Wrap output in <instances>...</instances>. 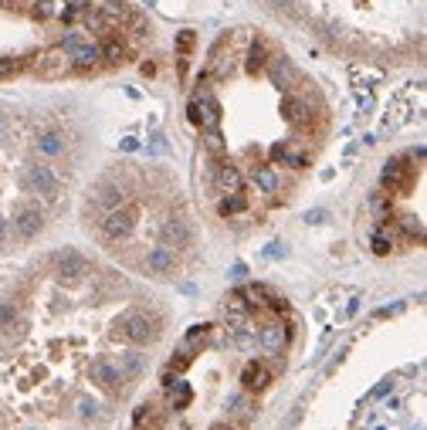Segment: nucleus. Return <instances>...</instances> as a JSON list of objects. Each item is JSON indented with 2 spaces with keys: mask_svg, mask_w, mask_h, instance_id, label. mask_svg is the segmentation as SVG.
Wrapping results in <instances>:
<instances>
[{
  "mask_svg": "<svg viewBox=\"0 0 427 430\" xmlns=\"http://www.w3.org/2000/svg\"><path fill=\"white\" fill-rule=\"evenodd\" d=\"M116 335L122 342H129V346H150L156 335H159V318H153V315L143 312V309H133V312L119 315Z\"/></svg>",
  "mask_w": 427,
  "mask_h": 430,
  "instance_id": "obj_1",
  "label": "nucleus"
},
{
  "mask_svg": "<svg viewBox=\"0 0 427 430\" xmlns=\"http://www.w3.org/2000/svg\"><path fill=\"white\" fill-rule=\"evenodd\" d=\"M136 220H139L136 203H122V207L109 210V214L98 220V231H102L105 241H126V237H133V231H136Z\"/></svg>",
  "mask_w": 427,
  "mask_h": 430,
  "instance_id": "obj_2",
  "label": "nucleus"
},
{
  "mask_svg": "<svg viewBox=\"0 0 427 430\" xmlns=\"http://www.w3.org/2000/svg\"><path fill=\"white\" fill-rule=\"evenodd\" d=\"M72 68H75V65H72V58H68L61 48H51V51H44V55H38V58L31 61V72H34L38 79H48V81L65 79Z\"/></svg>",
  "mask_w": 427,
  "mask_h": 430,
  "instance_id": "obj_3",
  "label": "nucleus"
},
{
  "mask_svg": "<svg viewBox=\"0 0 427 430\" xmlns=\"http://www.w3.org/2000/svg\"><path fill=\"white\" fill-rule=\"evenodd\" d=\"M190 122L200 126V133L221 126V105H217V98H214L207 88H200L194 95V102H190Z\"/></svg>",
  "mask_w": 427,
  "mask_h": 430,
  "instance_id": "obj_4",
  "label": "nucleus"
},
{
  "mask_svg": "<svg viewBox=\"0 0 427 430\" xmlns=\"http://www.w3.org/2000/svg\"><path fill=\"white\" fill-rule=\"evenodd\" d=\"M11 224H14L20 241H34L41 234V227H44V214H41L38 203H20L11 214Z\"/></svg>",
  "mask_w": 427,
  "mask_h": 430,
  "instance_id": "obj_5",
  "label": "nucleus"
},
{
  "mask_svg": "<svg viewBox=\"0 0 427 430\" xmlns=\"http://www.w3.org/2000/svg\"><path fill=\"white\" fill-rule=\"evenodd\" d=\"M24 187H27L31 194L58 196L61 180H58V173H55L51 166H44V163H34V166H27V173H24Z\"/></svg>",
  "mask_w": 427,
  "mask_h": 430,
  "instance_id": "obj_6",
  "label": "nucleus"
},
{
  "mask_svg": "<svg viewBox=\"0 0 427 430\" xmlns=\"http://www.w3.org/2000/svg\"><path fill=\"white\" fill-rule=\"evenodd\" d=\"M88 372H92V383H98L102 390H109V393H119V390H122V383H126V372H122V366H116V363H112V359H105V356H102V359H96Z\"/></svg>",
  "mask_w": 427,
  "mask_h": 430,
  "instance_id": "obj_7",
  "label": "nucleus"
},
{
  "mask_svg": "<svg viewBox=\"0 0 427 430\" xmlns=\"http://www.w3.org/2000/svg\"><path fill=\"white\" fill-rule=\"evenodd\" d=\"M414 183V166H407V159H390L383 166V187L390 194H404Z\"/></svg>",
  "mask_w": 427,
  "mask_h": 430,
  "instance_id": "obj_8",
  "label": "nucleus"
},
{
  "mask_svg": "<svg viewBox=\"0 0 427 430\" xmlns=\"http://www.w3.org/2000/svg\"><path fill=\"white\" fill-rule=\"evenodd\" d=\"M122 203H126V190H122L119 183H112V180L98 183L96 194H92V207H96V210H102V214L116 210V207H122Z\"/></svg>",
  "mask_w": 427,
  "mask_h": 430,
  "instance_id": "obj_9",
  "label": "nucleus"
},
{
  "mask_svg": "<svg viewBox=\"0 0 427 430\" xmlns=\"http://www.w3.org/2000/svg\"><path fill=\"white\" fill-rule=\"evenodd\" d=\"M146 271L156 274V278H166V274H173L176 268V255L173 248H166V244H159V248H153V251H146Z\"/></svg>",
  "mask_w": 427,
  "mask_h": 430,
  "instance_id": "obj_10",
  "label": "nucleus"
},
{
  "mask_svg": "<svg viewBox=\"0 0 427 430\" xmlns=\"http://www.w3.org/2000/svg\"><path fill=\"white\" fill-rule=\"evenodd\" d=\"M55 264H58L61 281H65V278H68V281H81V278L88 274V261L78 255V251H61V255H55Z\"/></svg>",
  "mask_w": 427,
  "mask_h": 430,
  "instance_id": "obj_11",
  "label": "nucleus"
},
{
  "mask_svg": "<svg viewBox=\"0 0 427 430\" xmlns=\"http://www.w3.org/2000/svg\"><path fill=\"white\" fill-rule=\"evenodd\" d=\"M282 116L289 119L295 129H306V126L312 122L309 98H302V95H285V98H282Z\"/></svg>",
  "mask_w": 427,
  "mask_h": 430,
  "instance_id": "obj_12",
  "label": "nucleus"
},
{
  "mask_svg": "<svg viewBox=\"0 0 427 430\" xmlns=\"http://www.w3.org/2000/svg\"><path fill=\"white\" fill-rule=\"evenodd\" d=\"M190 237H194L190 224H187V220H180V217L163 224V244H166V248H187V244H190Z\"/></svg>",
  "mask_w": 427,
  "mask_h": 430,
  "instance_id": "obj_13",
  "label": "nucleus"
},
{
  "mask_svg": "<svg viewBox=\"0 0 427 430\" xmlns=\"http://www.w3.org/2000/svg\"><path fill=\"white\" fill-rule=\"evenodd\" d=\"M217 183H221L224 194H241V190H244V176H241V170H237L234 163H228V159L217 166Z\"/></svg>",
  "mask_w": 427,
  "mask_h": 430,
  "instance_id": "obj_14",
  "label": "nucleus"
},
{
  "mask_svg": "<svg viewBox=\"0 0 427 430\" xmlns=\"http://www.w3.org/2000/svg\"><path fill=\"white\" fill-rule=\"evenodd\" d=\"M241 383H244V390H265V387L272 383V366L258 359V363H251V366L244 370Z\"/></svg>",
  "mask_w": 427,
  "mask_h": 430,
  "instance_id": "obj_15",
  "label": "nucleus"
},
{
  "mask_svg": "<svg viewBox=\"0 0 427 430\" xmlns=\"http://www.w3.org/2000/svg\"><path fill=\"white\" fill-rule=\"evenodd\" d=\"M268 68H272L275 85H282V88H291V81L298 79L295 65H291V61L285 58V55H272V58H268Z\"/></svg>",
  "mask_w": 427,
  "mask_h": 430,
  "instance_id": "obj_16",
  "label": "nucleus"
},
{
  "mask_svg": "<svg viewBox=\"0 0 427 430\" xmlns=\"http://www.w3.org/2000/svg\"><path fill=\"white\" fill-rule=\"evenodd\" d=\"M251 180H254V187H258L261 194H275V190L282 187V176H278V170H275V166H254Z\"/></svg>",
  "mask_w": 427,
  "mask_h": 430,
  "instance_id": "obj_17",
  "label": "nucleus"
},
{
  "mask_svg": "<svg viewBox=\"0 0 427 430\" xmlns=\"http://www.w3.org/2000/svg\"><path fill=\"white\" fill-rule=\"evenodd\" d=\"M38 153L41 156H48V159H55V156H61L65 153V136L61 133H55V129H48V133H41L38 136Z\"/></svg>",
  "mask_w": 427,
  "mask_h": 430,
  "instance_id": "obj_18",
  "label": "nucleus"
},
{
  "mask_svg": "<svg viewBox=\"0 0 427 430\" xmlns=\"http://www.w3.org/2000/svg\"><path fill=\"white\" fill-rule=\"evenodd\" d=\"M68 58H72V65H75V68H92V65L102 58V48H98V44H92V41H81V44H78Z\"/></svg>",
  "mask_w": 427,
  "mask_h": 430,
  "instance_id": "obj_19",
  "label": "nucleus"
},
{
  "mask_svg": "<svg viewBox=\"0 0 427 430\" xmlns=\"http://www.w3.org/2000/svg\"><path fill=\"white\" fill-rule=\"evenodd\" d=\"M78 14H81V20H85V27H88V31H98V34H112V31H116V24H112V20L105 18L102 11H92V7H81Z\"/></svg>",
  "mask_w": 427,
  "mask_h": 430,
  "instance_id": "obj_20",
  "label": "nucleus"
},
{
  "mask_svg": "<svg viewBox=\"0 0 427 430\" xmlns=\"http://www.w3.org/2000/svg\"><path fill=\"white\" fill-rule=\"evenodd\" d=\"M272 156L278 159V163H285V166H295V170H302V166L309 163V156H306L302 149H295V146H289V142H285V146H275V149H272Z\"/></svg>",
  "mask_w": 427,
  "mask_h": 430,
  "instance_id": "obj_21",
  "label": "nucleus"
},
{
  "mask_svg": "<svg viewBox=\"0 0 427 430\" xmlns=\"http://www.w3.org/2000/svg\"><path fill=\"white\" fill-rule=\"evenodd\" d=\"M268 58H272V55H268V44H265L261 38H254V44L248 48V72L258 75V72L268 65Z\"/></svg>",
  "mask_w": 427,
  "mask_h": 430,
  "instance_id": "obj_22",
  "label": "nucleus"
},
{
  "mask_svg": "<svg viewBox=\"0 0 427 430\" xmlns=\"http://www.w3.org/2000/svg\"><path fill=\"white\" fill-rule=\"evenodd\" d=\"M258 342H261L268 352H282V346H285V332H282V325H265V329L258 332Z\"/></svg>",
  "mask_w": 427,
  "mask_h": 430,
  "instance_id": "obj_23",
  "label": "nucleus"
},
{
  "mask_svg": "<svg viewBox=\"0 0 427 430\" xmlns=\"http://www.w3.org/2000/svg\"><path fill=\"white\" fill-rule=\"evenodd\" d=\"M393 241H397L393 224H383V227L373 234V251H376V255H390V251H393Z\"/></svg>",
  "mask_w": 427,
  "mask_h": 430,
  "instance_id": "obj_24",
  "label": "nucleus"
},
{
  "mask_svg": "<svg viewBox=\"0 0 427 430\" xmlns=\"http://www.w3.org/2000/svg\"><path fill=\"white\" fill-rule=\"evenodd\" d=\"M204 146H207V153L217 163H224V136H221V129H204Z\"/></svg>",
  "mask_w": 427,
  "mask_h": 430,
  "instance_id": "obj_25",
  "label": "nucleus"
},
{
  "mask_svg": "<svg viewBox=\"0 0 427 430\" xmlns=\"http://www.w3.org/2000/svg\"><path fill=\"white\" fill-rule=\"evenodd\" d=\"M217 210H221V217L241 214V210H244V196H241V194H228L221 203H217Z\"/></svg>",
  "mask_w": 427,
  "mask_h": 430,
  "instance_id": "obj_26",
  "label": "nucleus"
},
{
  "mask_svg": "<svg viewBox=\"0 0 427 430\" xmlns=\"http://www.w3.org/2000/svg\"><path fill=\"white\" fill-rule=\"evenodd\" d=\"M20 322V309L18 302H0V329H11Z\"/></svg>",
  "mask_w": 427,
  "mask_h": 430,
  "instance_id": "obj_27",
  "label": "nucleus"
},
{
  "mask_svg": "<svg viewBox=\"0 0 427 430\" xmlns=\"http://www.w3.org/2000/svg\"><path fill=\"white\" fill-rule=\"evenodd\" d=\"M393 227H400V231H404V234H410V237H421L424 234V227H421V220H417V217H397V220H393Z\"/></svg>",
  "mask_w": 427,
  "mask_h": 430,
  "instance_id": "obj_28",
  "label": "nucleus"
},
{
  "mask_svg": "<svg viewBox=\"0 0 427 430\" xmlns=\"http://www.w3.org/2000/svg\"><path fill=\"white\" fill-rule=\"evenodd\" d=\"M139 370H143V356H136V352H126V356H122V372H126V376H136Z\"/></svg>",
  "mask_w": 427,
  "mask_h": 430,
  "instance_id": "obj_29",
  "label": "nucleus"
},
{
  "mask_svg": "<svg viewBox=\"0 0 427 430\" xmlns=\"http://www.w3.org/2000/svg\"><path fill=\"white\" fill-rule=\"evenodd\" d=\"M102 55H105V58L112 61V65H119V61H126V48H122L119 41H109V44L102 48Z\"/></svg>",
  "mask_w": 427,
  "mask_h": 430,
  "instance_id": "obj_30",
  "label": "nucleus"
},
{
  "mask_svg": "<svg viewBox=\"0 0 427 430\" xmlns=\"http://www.w3.org/2000/svg\"><path fill=\"white\" fill-rule=\"evenodd\" d=\"M194 31H180V38H176V48H180V58L187 61V55H190V48H194Z\"/></svg>",
  "mask_w": 427,
  "mask_h": 430,
  "instance_id": "obj_31",
  "label": "nucleus"
},
{
  "mask_svg": "<svg viewBox=\"0 0 427 430\" xmlns=\"http://www.w3.org/2000/svg\"><path fill=\"white\" fill-rule=\"evenodd\" d=\"M96 410H98L96 400H88V396H81V400H78V417H81V420H92Z\"/></svg>",
  "mask_w": 427,
  "mask_h": 430,
  "instance_id": "obj_32",
  "label": "nucleus"
},
{
  "mask_svg": "<svg viewBox=\"0 0 427 430\" xmlns=\"http://www.w3.org/2000/svg\"><path fill=\"white\" fill-rule=\"evenodd\" d=\"M34 14H38V18H48V14H51V0H38Z\"/></svg>",
  "mask_w": 427,
  "mask_h": 430,
  "instance_id": "obj_33",
  "label": "nucleus"
},
{
  "mask_svg": "<svg viewBox=\"0 0 427 430\" xmlns=\"http://www.w3.org/2000/svg\"><path fill=\"white\" fill-rule=\"evenodd\" d=\"M11 237V224H7V217H0V244Z\"/></svg>",
  "mask_w": 427,
  "mask_h": 430,
  "instance_id": "obj_34",
  "label": "nucleus"
},
{
  "mask_svg": "<svg viewBox=\"0 0 427 430\" xmlns=\"http://www.w3.org/2000/svg\"><path fill=\"white\" fill-rule=\"evenodd\" d=\"M356 309H360V298H353L350 305L343 309V318H350V315H356Z\"/></svg>",
  "mask_w": 427,
  "mask_h": 430,
  "instance_id": "obj_35",
  "label": "nucleus"
},
{
  "mask_svg": "<svg viewBox=\"0 0 427 430\" xmlns=\"http://www.w3.org/2000/svg\"><path fill=\"white\" fill-rule=\"evenodd\" d=\"M306 220H312V224H322V220H326V210H312Z\"/></svg>",
  "mask_w": 427,
  "mask_h": 430,
  "instance_id": "obj_36",
  "label": "nucleus"
},
{
  "mask_svg": "<svg viewBox=\"0 0 427 430\" xmlns=\"http://www.w3.org/2000/svg\"><path fill=\"white\" fill-rule=\"evenodd\" d=\"M14 68H18V65H14V61H0V75H11V72H14Z\"/></svg>",
  "mask_w": 427,
  "mask_h": 430,
  "instance_id": "obj_37",
  "label": "nucleus"
},
{
  "mask_svg": "<svg viewBox=\"0 0 427 430\" xmlns=\"http://www.w3.org/2000/svg\"><path fill=\"white\" fill-rule=\"evenodd\" d=\"M244 274H248V268H244V264H234V268H231V278H244Z\"/></svg>",
  "mask_w": 427,
  "mask_h": 430,
  "instance_id": "obj_38",
  "label": "nucleus"
},
{
  "mask_svg": "<svg viewBox=\"0 0 427 430\" xmlns=\"http://www.w3.org/2000/svg\"><path fill=\"white\" fill-rule=\"evenodd\" d=\"M272 4H278V7H295L298 0H272Z\"/></svg>",
  "mask_w": 427,
  "mask_h": 430,
  "instance_id": "obj_39",
  "label": "nucleus"
},
{
  "mask_svg": "<svg viewBox=\"0 0 427 430\" xmlns=\"http://www.w3.org/2000/svg\"><path fill=\"white\" fill-rule=\"evenodd\" d=\"M0 139H4V122H0Z\"/></svg>",
  "mask_w": 427,
  "mask_h": 430,
  "instance_id": "obj_40",
  "label": "nucleus"
},
{
  "mask_svg": "<svg viewBox=\"0 0 427 430\" xmlns=\"http://www.w3.org/2000/svg\"><path fill=\"white\" fill-rule=\"evenodd\" d=\"M214 430H224V427H214ZM228 430H231V427H228Z\"/></svg>",
  "mask_w": 427,
  "mask_h": 430,
  "instance_id": "obj_41",
  "label": "nucleus"
},
{
  "mask_svg": "<svg viewBox=\"0 0 427 430\" xmlns=\"http://www.w3.org/2000/svg\"><path fill=\"white\" fill-rule=\"evenodd\" d=\"M4 4H7V0H0V7H4Z\"/></svg>",
  "mask_w": 427,
  "mask_h": 430,
  "instance_id": "obj_42",
  "label": "nucleus"
}]
</instances>
